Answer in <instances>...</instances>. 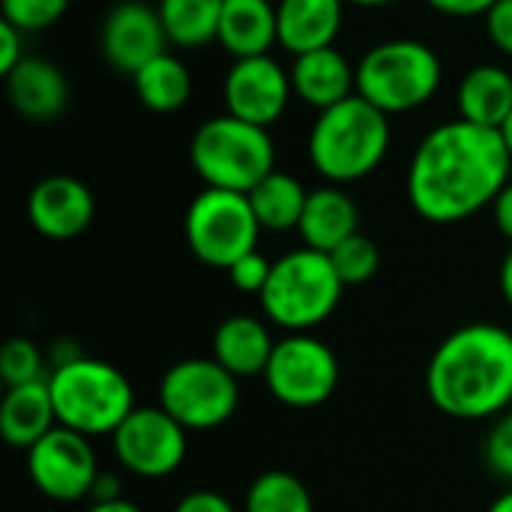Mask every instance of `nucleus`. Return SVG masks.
<instances>
[{"label": "nucleus", "mask_w": 512, "mask_h": 512, "mask_svg": "<svg viewBox=\"0 0 512 512\" xmlns=\"http://www.w3.org/2000/svg\"><path fill=\"white\" fill-rule=\"evenodd\" d=\"M27 216L30 225L48 240H75L90 228L96 201L81 180L54 174L33 186L27 198Z\"/></svg>", "instance_id": "nucleus-15"}, {"label": "nucleus", "mask_w": 512, "mask_h": 512, "mask_svg": "<svg viewBox=\"0 0 512 512\" xmlns=\"http://www.w3.org/2000/svg\"><path fill=\"white\" fill-rule=\"evenodd\" d=\"M501 294H504V300L510 303L512 309V249L507 252L504 264H501Z\"/></svg>", "instance_id": "nucleus-39"}, {"label": "nucleus", "mask_w": 512, "mask_h": 512, "mask_svg": "<svg viewBox=\"0 0 512 512\" xmlns=\"http://www.w3.org/2000/svg\"><path fill=\"white\" fill-rule=\"evenodd\" d=\"M21 42H24V33L15 24L0 21V75L3 78L27 57L24 48H21Z\"/></svg>", "instance_id": "nucleus-34"}, {"label": "nucleus", "mask_w": 512, "mask_h": 512, "mask_svg": "<svg viewBox=\"0 0 512 512\" xmlns=\"http://www.w3.org/2000/svg\"><path fill=\"white\" fill-rule=\"evenodd\" d=\"M48 390L57 426H66L90 441L99 435H114L135 411L129 378L117 366L93 357H78L51 369Z\"/></svg>", "instance_id": "nucleus-4"}, {"label": "nucleus", "mask_w": 512, "mask_h": 512, "mask_svg": "<svg viewBox=\"0 0 512 512\" xmlns=\"http://www.w3.org/2000/svg\"><path fill=\"white\" fill-rule=\"evenodd\" d=\"M27 471L33 486L60 504L90 498L93 483L99 477V462L90 438L54 426L42 441L27 450Z\"/></svg>", "instance_id": "nucleus-12"}, {"label": "nucleus", "mask_w": 512, "mask_h": 512, "mask_svg": "<svg viewBox=\"0 0 512 512\" xmlns=\"http://www.w3.org/2000/svg\"><path fill=\"white\" fill-rule=\"evenodd\" d=\"M342 291L345 282L339 279L330 255L303 246L273 261V273L261 291V309L276 327L288 333H309L339 309Z\"/></svg>", "instance_id": "nucleus-5"}, {"label": "nucleus", "mask_w": 512, "mask_h": 512, "mask_svg": "<svg viewBox=\"0 0 512 512\" xmlns=\"http://www.w3.org/2000/svg\"><path fill=\"white\" fill-rule=\"evenodd\" d=\"M345 0H282L276 6L279 45L294 57L330 48L342 30Z\"/></svg>", "instance_id": "nucleus-18"}, {"label": "nucleus", "mask_w": 512, "mask_h": 512, "mask_svg": "<svg viewBox=\"0 0 512 512\" xmlns=\"http://www.w3.org/2000/svg\"><path fill=\"white\" fill-rule=\"evenodd\" d=\"M306 198L309 192L303 189V183L291 174L273 171L267 174L252 192H249V204L258 216V225L264 231H291L300 225L303 210H306Z\"/></svg>", "instance_id": "nucleus-25"}, {"label": "nucleus", "mask_w": 512, "mask_h": 512, "mask_svg": "<svg viewBox=\"0 0 512 512\" xmlns=\"http://www.w3.org/2000/svg\"><path fill=\"white\" fill-rule=\"evenodd\" d=\"M291 72H285L270 54L234 60L225 75V108L255 126H273L291 99Z\"/></svg>", "instance_id": "nucleus-13"}, {"label": "nucleus", "mask_w": 512, "mask_h": 512, "mask_svg": "<svg viewBox=\"0 0 512 512\" xmlns=\"http://www.w3.org/2000/svg\"><path fill=\"white\" fill-rule=\"evenodd\" d=\"M87 512H141L132 501L120 498V501H108V504H93Z\"/></svg>", "instance_id": "nucleus-40"}, {"label": "nucleus", "mask_w": 512, "mask_h": 512, "mask_svg": "<svg viewBox=\"0 0 512 512\" xmlns=\"http://www.w3.org/2000/svg\"><path fill=\"white\" fill-rule=\"evenodd\" d=\"M501 135H504V141H507V147H510L512 153V114L504 120V126H501Z\"/></svg>", "instance_id": "nucleus-42"}, {"label": "nucleus", "mask_w": 512, "mask_h": 512, "mask_svg": "<svg viewBox=\"0 0 512 512\" xmlns=\"http://www.w3.org/2000/svg\"><path fill=\"white\" fill-rule=\"evenodd\" d=\"M441 87V60L420 39L378 42L357 63V93L384 114L426 105Z\"/></svg>", "instance_id": "nucleus-7"}, {"label": "nucleus", "mask_w": 512, "mask_h": 512, "mask_svg": "<svg viewBox=\"0 0 512 512\" xmlns=\"http://www.w3.org/2000/svg\"><path fill=\"white\" fill-rule=\"evenodd\" d=\"M57 426L48 381L9 387L0 405V435L15 450H30Z\"/></svg>", "instance_id": "nucleus-22"}, {"label": "nucleus", "mask_w": 512, "mask_h": 512, "mask_svg": "<svg viewBox=\"0 0 512 512\" xmlns=\"http://www.w3.org/2000/svg\"><path fill=\"white\" fill-rule=\"evenodd\" d=\"M483 459L495 477L512 483V411H504L492 423L486 444H483Z\"/></svg>", "instance_id": "nucleus-31"}, {"label": "nucleus", "mask_w": 512, "mask_h": 512, "mask_svg": "<svg viewBox=\"0 0 512 512\" xmlns=\"http://www.w3.org/2000/svg\"><path fill=\"white\" fill-rule=\"evenodd\" d=\"M246 512H315V504L294 474L264 471L246 492Z\"/></svg>", "instance_id": "nucleus-27"}, {"label": "nucleus", "mask_w": 512, "mask_h": 512, "mask_svg": "<svg viewBox=\"0 0 512 512\" xmlns=\"http://www.w3.org/2000/svg\"><path fill=\"white\" fill-rule=\"evenodd\" d=\"M6 93L12 108L36 123L57 120L69 105V81L66 75L42 57H24L6 75Z\"/></svg>", "instance_id": "nucleus-17"}, {"label": "nucleus", "mask_w": 512, "mask_h": 512, "mask_svg": "<svg viewBox=\"0 0 512 512\" xmlns=\"http://www.w3.org/2000/svg\"><path fill=\"white\" fill-rule=\"evenodd\" d=\"M297 231L303 237V246L330 255L348 237L360 234V210L354 198L342 192L339 186L312 189Z\"/></svg>", "instance_id": "nucleus-19"}, {"label": "nucleus", "mask_w": 512, "mask_h": 512, "mask_svg": "<svg viewBox=\"0 0 512 512\" xmlns=\"http://www.w3.org/2000/svg\"><path fill=\"white\" fill-rule=\"evenodd\" d=\"M168 33L162 27L159 9L141 0L117 3L102 24V54L105 60L126 75H135L153 57L165 54Z\"/></svg>", "instance_id": "nucleus-14"}, {"label": "nucleus", "mask_w": 512, "mask_h": 512, "mask_svg": "<svg viewBox=\"0 0 512 512\" xmlns=\"http://www.w3.org/2000/svg\"><path fill=\"white\" fill-rule=\"evenodd\" d=\"M512 153L501 129L450 120L432 129L408 168V201L432 225L471 219L510 183Z\"/></svg>", "instance_id": "nucleus-1"}, {"label": "nucleus", "mask_w": 512, "mask_h": 512, "mask_svg": "<svg viewBox=\"0 0 512 512\" xmlns=\"http://www.w3.org/2000/svg\"><path fill=\"white\" fill-rule=\"evenodd\" d=\"M486 30L492 45L512 57V0H498L486 12Z\"/></svg>", "instance_id": "nucleus-33"}, {"label": "nucleus", "mask_w": 512, "mask_h": 512, "mask_svg": "<svg viewBox=\"0 0 512 512\" xmlns=\"http://www.w3.org/2000/svg\"><path fill=\"white\" fill-rule=\"evenodd\" d=\"M486 512H512V489L510 492H504L501 498H495V504Z\"/></svg>", "instance_id": "nucleus-41"}, {"label": "nucleus", "mask_w": 512, "mask_h": 512, "mask_svg": "<svg viewBox=\"0 0 512 512\" xmlns=\"http://www.w3.org/2000/svg\"><path fill=\"white\" fill-rule=\"evenodd\" d=\"M390 150V114L360 93L324 108L309 132V159L333 186L369 177Z\"/></svg>", "instance_id": "nucleus-3"}, {"label": "nucleus", "mask_w": 512, "mask_h": 512, "mask_svg": "<svg viewBox=\"0 0 512 512\" xmlns=\"http://www.w3.org/2000/svg\"><path fill=\"white\" fill-rule=\"evenodd\" d=\"M267 390L288 408H318L339 387V360L312 333H288L276 342L264 369Z\"/></svg>", "instance_id": "nucleus-10"}, {"label": "nucleus", "mask_w": 512, "mask_h": 512, "mask_svg": "<svg viewBox=\"0 0 512 512\" xmlns=\"http://www.w3.org/2000/svg\"><path fill=\"white\" fill-rule=\"evenodd\" d=\"M459 114L468 123L501 129L512 114V75L504 66H474L459 84Z\"/></svg>", "instance_id": "nucleus-23"}, {"label": "nucleus", "mask_w": 512, "mask_h": 512, "mask_svg": "<svg viewBox=\"0 0 512 512\" xmlns=\"http://www.w3.org/2000/svg\"><path fill=\"white\" fill-rule=\"evenodd\" d=\"M159 405L186 432H210L237 414L240 378H234L213 357L180 360L162 375Z\"/></svg>", "instance_id": "nucleus-9"}, {"label": "nucleus", "mask_w": 512, "mask_h": 512, "mask_svg": "<svg viewBox=\"0 0 512 512\" xmlns=\"http://www.w3.org/2000/svg\"><path fill=\"white\" fill-rule=\"evenodd\" d=\"M132 84H135L141 105H147L156 114L180 111L192 96V75H189L186 63L168 51L153 57L147 66H141L132 75Z\"/></svg>", "instance_id": "nucleus-24"}, {"label": "nucleus", "mask_w": 512, "mask_h": 512, "mask_svg": "<svg viewBox=\"0 0 512 512\" xmlns=\"http://www.w3.org/2000/svg\"><path fill=\"white\" fill-rule=\"evenodd\" d=\"M225 273H228V279H231V285H234L237 291H243V294H258V297H261V291H264V285H267V279H270V273H273V261H267V258L255 249V252L243 255L237 264H231Z\"/></svg>", "instance_id": "nucleus-32"}, {"label": "nucleus", "mask_w": 512, "mask_h": 512, "mask_svg": "<svg viewBox=\"0 0 512 512\" xmlns=\"http://www.w3.org/2000/svg\"><path fill=\"white\" fill-rule=\"evenodd\" d=\"M90 498H93V504L120 501V498H123V495H120V480H117L114 474H105V471H99V477H96V483H93V492H90Z\"/></svg>", "instance_id": "nucleus-38"}, {"label": "nucleus", "mask_w": 512, "mask_h": 512, "mask_svg": "<svg viewBox=\"0 0 512 512\" xmlns=\"http://www.w3.org/2000/svg\"><path fill=\"white\" fill-rule=\"evenodd\" d=\"M225 0H159V18L168 42L177 48H204L219 36Z\"/></svg>", "instance_id": "nucleus-26"}, {"label": "nucleus", "mask_w": 512, "mask_h": 512, "mask_svg": "<svg viewBox=\"0 0 512 512\" xmlns=\"http://www.w3.org/2000/svg\"><path fill=\"white\" fill-rule=\"evenodd\" d=\"M345 3H351V6H387L393 0H345Z\"/></svg>", "instance_id": "nucleus-43"}, {"label": "nucleus", "mask_w": 512, "mask_h": 512, "mask_svg": "<svg viewBox=\"0 0 512 512\" xmlns=\"http://www.w3.org/2000/svg\"><path fill=\"white\" fill-rule=\"evenodd\" d=\"M216 39L234 60L270 54L279 42L276 6L270 0H225Z\"/></svg>", "instance_id": "nucleus-21"}, {"label": "nucleus", "mask_w": 512, "mask_h": 512, "mask_svg": "<svg viewBox=\"0 0 512 512\" xmlns=\"http://www.w3.org/2000/svg\"><path fill=\"white\" fill-rule=\"evenodd\" d=\"M426 393L456 420L501 417L512 405L510 330L477 321L450 333L429 360Z\"/></svg>", "instance_id": "nucleus-2"}, {"label": "nucleus", "mask_w": 512, "mask_h": 512, "mask_svg": "<svg viewBox=\"0 0 512 512\" xmlns=\"http://www.w3.org/2000/svg\"><path fill=\"white\" fill-rule=\"evenodd\" d=\"M3 21L15 24L21 33H36L63 18L69 0H0Z\"/></svg>", "instance_id": "nucleus-30"}, {"label": "nucleus", "mask_w": 512, "mask_h": 512, "mask_svg": "<svg viewBox=\"0 0 512 512\" xmlns=\"http://www.w3.org/2000/svg\"><path fill=\"white\" fill-rule=\"evenodd\" d=\"M492 216H495V225H498V231L507 237L512 243V180L501 189V195L495 198V204H492Z\"/></svg>", "instance_id": "nucleus-37"}, {"label": "nucleus", "mask_w": 512, "mask_h": 512, "mask_svg": "<svg viewBox=\"0 0 512 512\" xmlns=\"http://www.w3.org/2000/svg\"><path fill=\"white\" fill-rule=\"evenodd\" d=\"M111 447L123 471L162 480L186 459V429L162 408H135L111 435Z\"/></svg>", "instance_id": "nucleus-11"}, {"label": "nucleus", "mask_w": 512, "mask_h": 512, "mask_svg": "<svg viewBox=\"0 0 512 512\" xmlns=\"http://www.w3.org/2000/svg\"><path fill=\"white\" fill-rule=\"evenodd\" d=\"M258 216L249 195L228 189H204L186 210V243L192 255L216 270H228L243 255L258 249Z\"/></svg>", "instance_id": "nucleus-8"}, {"label": "nucleus", "mask_w": 512, "mask_h": 512, "mask_svg": "<svg viewBox=\"0 0 512 512\" xmlns=\"http://www.w3.org/2000/svg\"><path fill=\"white\" fill-rule=\"evenodd\" d=\"M330 261H333L339 279L348 288V285H363L378 273L381 252H378L375 240H369L366 234H354V237H348L342 246H336L330 252Z\"/></svg>", "instance_id": "nucleus-28"}, {"label": "nucleus", "mask_w": 512, "mask_h": 512, "mask_svg": "<svg viewBox=\"0 0 512 512\" xmlns=\"http://www.w3.org/2000/svg\"><path fill=\"white\" fill-rule=\"evenodd\" d=\"M189 159L210 189L249 195L276 168V147L264 126L222 114L198 126Z\"/></svg>", "instance_id": "nucleus-6"}, {"label": "nucleus", "mask_w": 512, "mask_h": 512, "mask_svg": "<svg viewBox=\"0 0 512 512\" xmlns=\"http://www.w3.org/2000/svg\"><path fill=\"white\" fill-rule=\"evenodd\" d=\"M276 342L261 318L231 315L213 333V360L222 363L234 378L264 375Z\"/></svg>", "instance_id": "nucleus-20"}, {"label": "nucleus", "mask_w": 512, "mask_h": 512, "mask_svg": "<svg viewBox=\"0 0 512 512\" xmlns=\"http://www.w3.org/2000/svg\"><path fill=\"white\" fill-rule=\"evenodd\" d=\"M45 369V357L36 348V342L15 336L3 345L0 351V378L6 387H21V384H36V381H48Z\"/></svg>", "instance_id": "nucleus-29"}, {"label": "nucleus", "mask_w": 512, "mask_h": 512, "mask_svg": "<svg viewBox=\"0 0 512 512\" xmlns=\"http://www.w3.org/2000/svg\"><path fill=\"white\" fill-rule=\"evenodd\" d=\"M174 512H237L234 504L219 495V492H210V489H198V492H189L186 498H180V504L174 507Z\"/></svg>", "instance_id": "nucleus-35"}, {"label": "nucleus", "mask_w": 512, "mask_h": 512, "mask_svg": "<svg viewBox=\"0 0 512 512\" xmlns=\"http://www.w3.org/2000/svg\"><path fill=\"white\" fill-rule=\"evenodd\" d=\"M291 87L306 105L324 111L357 93V66L345 60L333 45L297 54L291 63Z\"/></svg>", "instance_id": "nucleus-16"}, {"label": "nucleus", "mask_w": 512, "mask_h": 512, "mask_svg": "<svg viewBox=\"0 0 512 512\" xmlns=\"http://www.w3.org/2000/svg\"><path fill=\"white\" fill-rule=\"evenodd\" d=\"M426 3L453 18H474V15H486L498 0H426Z\"/></svg>", "instance_id": "nucleus-36"}]
</instances>
